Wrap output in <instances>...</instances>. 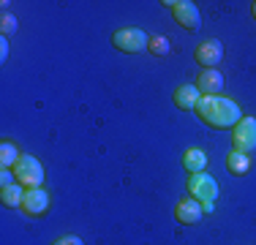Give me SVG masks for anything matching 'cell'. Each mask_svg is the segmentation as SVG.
<instances>
[{
  "label": "cell",
  "instance_id": "6da1fadb",
  "mask_svg": "<svg viewBox=\"0 0 256 245\" xmlns=\"http://www.w3.org/2000/svg\"><path fill=\"white\" fill-rule=\"evenodd\" d=\"M196 114L210 128H234L242 120L240 106L224 96H202V101L196 104Z\"/></svg>",
  "mask_w": 256,
  "mask_h": 245
},
{
  "label": "cell",
  "instance_id": "7a4b0ae2",
  "mask_svg": "<svg viewBox=\"0 0 256 245\" xmlns=\"http://www.w3.org/2000/svg\"><path fill=\"white\" fill-rule=\"evenodd\" d=\"M112 44H114V49H120L126 54H139V52H148L150 38L142 28H120L112 36Z\"/></svg>",
  "mask_w": 256,
  "mask_h": 245
},
{
  "label": "cell",
  "instance_id": "3957f363",
  "mask_svg": "<svg viewBox=\"0 0 256 245\" xmlns=\"http://www.w3.org/2000/svg\"><path fill=\"white\" fill-rule=\"evenodd\" d=\"M164 6L172 11V16L178 20L180 28L191 30V33H196L202 28V14H199V8L191 0H164Z\"/></svg>",
  "mask_w": 256,
  "mask_h": 245
},
{
  "label": "cell",
  "instance_id": "277c9868",
  "mask_svg": "<svg viewBox=\"0 0 256 245\" xmlns=\"http://www.w3.org/2000/svg\"><path fill=\"white\" fill-rule=\"evenodd\" d=\"M14 174H16V182L28 188H41V182H44V166L36 156H22L14 166Z\"/></svg>",
  "mask_w": 256,
  "mask_h": 245
},
{
  "label": "cell",
  "instance_id": "5b68a950",
  "mask_svg": "<svg viewBox=\"0 0 256 245\" xmlns=\"http://www.w3.org/2000/svg\"><path fill=\"white\" fill-rule=\"evenodd\" d=\"M232 150L237 152H254L256 150V120L254 118H242L232 131Z\"/></svg>",
  "mask_w": 256,
  "mask_h": 245
},
{
  "label": "cell",
  "instance_id": "8992f818",
  "mask_svg": "<svg viewBox=\"0 0 256 245\" xmlns=\"http://www.w3.org/2000/svg\"><path fill=\"white\" fill-rule=\"evenodd\" d=\"M188 196L196 202H202V204H207V202H216L218 199V182L216 177L210 174H191L188 177Z\"/></svg>",
  "mask_w": 256,
  "mask_h": 245
},
{
  "label": "cell",
  "instance_id": "52a82bcc",
  "mask_svg": "<svg viewBox=\"0 0 256 245\" xmlns=\"http://www.w3.org/2000/svg\"><path fill=\"white\" fill-rule=\"evenodd\" d=\"M194 58H196V63L202 66V68H218V63L224 60V44L218 38H210V41H202V44L196 46V52H194Z\"/></svg>",
  "mask_w": 256,
  "mask_h": 245
},
{
  "label": "cell",
  "instance_id": "ba28073f",
  "mask_svg": "<svg viewBox=\"0 0 256 245\" xmlns=\"http://www.w3.org/2000/svg\"><path fill=\"white\" fill-rule=\"evenodd\" d=\"M22 210L28 212L30 218H38L50 210V194L44 188H28L25 191V202H22Z\"/></svg>",
  "mask_w": 256,
  "mask_h": 245
},
{
  "label": "cell",
  "instance_id": "9c48e42d",
  "mask_svg": "<svg viewBox=\"0 0 256 245\" xmlns=\"http://www.w3.org/2000/svg\"><path fill=\"white\" fill-rule=\"evenodd\" d=\"M204 216V210H202V202H196V199H191V196H186L182 202H178V210H174V218H178V224L182 226H194V224H199Z\"/></svg>",
  "mask_w": 256,
  "mask_h": 245
},
{
  "label": "cell",
  "instance_id": "30bf717a",
  "mask_svg": "<svg viewBox=\"0 0 256 245\" xmlns=\"http://www.w3.org/2000/svg\"><path fill=\"white\" fill-rule=\"evenodd\" d=\"M196 90L202 96H218L224 90V76H221V71H216V68H207L199 74V79H196Z\"/></svg>",
  "mask_w": 256,
  "mask_h": 245
},
{
  "label": "cell",
  "instance_id": "8fae6325",
  "mask_svg": "<svg viewBox=\"0 0 256 245\" xmlns=\"http://www.w3.org/2000/svg\"><path fill=\"white\" fill-rule=\"evenodd\" d=\"M199 101H202V93L196 90V84H180V88L174 90V106L182 109V112L196 109Z\"/></svg>",
  "mask_w": 256,
  "mask_h": 245
},
{
  "label": "cell",
  "instance_id": "7c38bea8",
  "mask_svg": "<svg viewBox=\"0 0 256 245\" xmlns=\"http://www.w3.org/2000/svg\"><path fill=\"white\" fill-rule=\"evenodd\" d=\"M182 166H186L188 174H202L207 169V156L202 150H188L186 156H182Z\"/></svg>",
  "mask_w": 256,
  "mask_h": 245
},
{
  "label": "cell",
  "instance_id": "4fadbf2b",
  "mask_svg": "<svg viewBox=\"0 0 256 245\" xmlns=\"http://www.w3.org/2000/svg\"><path fill=\"white\" fill-rule=\"evenodd\" d=\"M0 202H3V207H11V210H14V207H22V202H25V191H22L20 182L3 188V191H0Z\"/></svg>",
  "mask_w": 256,
  "mask_h": 245
},
{
  "label": "cell",
  "instance_id": "5bb4252c",
  "mask_svg": "<svg viewBox=\"0 0 256 245\" xmlns=\"http://www.w3.org/2000/svg\"><path fill=\"white\" fill-rule=\"evenodd\" d=\"M226 169L232 172V174H246V172L251 169V158H248L246 152L232 150V152H229V158H226Z\"/></svg>",
  "mask_w": 256,
  "mask_h": 245
},
{
  "label": "cell",
  "instance_id": "9a60e30c",
  "mask_svg": "<svg viewBox=\"0 0 256 245\" xmlns=\"http://www.w3.org/2000/svg\"><path fill=\"white\" fill-rule=\"evenodd\" d=\"M20 158H22V156L16 152V144H11V142H3V144H0V166H3V169H14Z\"/></svg>",
  "mask_w": 256,
  "mask_h": 245
},
{
  "label": "cell",
  "instance_id": "2e32d148",
  "mask_svg": "<svg viewBox=\"0 0 256 245\" xmlns=\"http://www.w3.org/2000/svg\"><path fill=\"white\" fill-rule=\"evenodd\" d=\"M148 49L156 54V58H166V54L172 52V44H169V38H164V36H156V38H150Z\"/></svg>",
  "mask_w": 256,
  "mask_h": 245
},
{
  "label": "cell",
  "instance_id": "e0dca14e",
  "mask_svg": "<svg viewBox=\"0 0 256 245\" xmlns=\"http://www.w3.org/2000/svg\"><path fill=\"white\" fill-rule=\"evenodd\" d=\"M16 28H20V22H16V16H11V14H3V20H0V33H3V38H8L11 33H16Z\"/></svg>",
  "mask_w": 256,
  "mask_h": 245
},
{
  "label": "cell",
  "instance_id": "ac0fdd59",
  "mask_svg": "<svg viewBox=\"0 0 256 245\" xmlns=\"http://www.w3.org/2000/svg\"><path fill=\"white\" fill-rule=\"evenodd\" d=\"M14 180H16V174L11 169H3V174H0V182H3V188H8V186H14Z\"/></svg>",
  "mask_w": 256,
  "mask_h": 245
},
{
  "label": "cell",
  "instance_id": "d6986e66",
  "mask_svg": "<svg viewBox=\"0 0 256 245\" xmlns=\"http://www.w3.org/2000/svg\"><path fill=\"white\" fill-rule=\"evenodd\" d=\"M52 245H84V242L79 240V237H71V234H68V237H60V240H54Z\"/></svg>",
  "mask_w": 256,
  "mask_h": 245
},
{
  "label": "cell",
  "instance_id": "ffe728a7",
  "mask_svg": "<svg viewBox=\"0 0 256 245\" xmlns=\"http://www.w3.org/2000/svg\"><path fill=\"white\" fill-rule=\"evenodd\" d=\"M8 58V38H0V60Z\"/></svg>",
  "mask_w": 256,
  "mask_h": 245
},
{
  "label": "cell",
  "instance_id": "44dd1931",
  "mask_svg": "<svg viewBox=\"0 0 256 245\" xmlns=\"http://www.w3.org/2000/svg\"><path fill=\"white\" fill-rule=\"evenodd\" d=\"M202 210L204 212H212V210H216V202H207V204H202Z\"/></svg>",
  "mask_w": 256,
  "mask_h": 245
},
{
  "label": "cell",
  "instance_id": "7402d4cb",
  "mask_svg": "<svg viewBox=\"0 0 256 245\" xmlns=\"http://www.w3.org/2000/svg\"><path fill=\"white\" fill-rule=\"evenodd\" d=\"M251 16H254V20H256V0H254V3H251Z\"/></svg>",
  "mask_w": 256,
  "mask_h": 245
}]
</instances>
